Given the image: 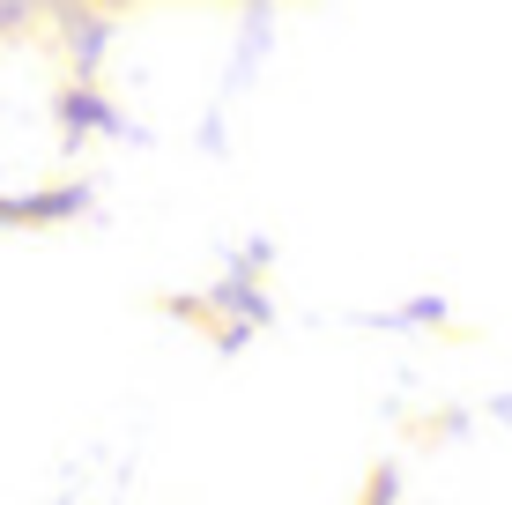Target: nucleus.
I'll return each mask as SVG.
<instances>
[]
</instances>
